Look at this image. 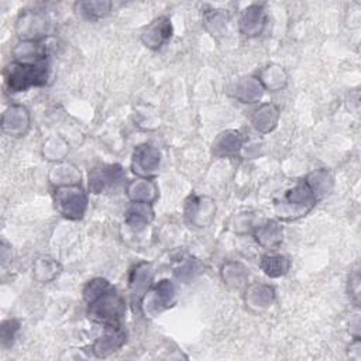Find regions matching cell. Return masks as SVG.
Returning <instances> with one entry per match:
<instances>
[{"label":"cell","mask_w":361,"mask_h":361,"mask_svg":"<svg viewBox=\"0 0 361 361\" xmlns=\"http://www.w3.org/2000/svg\"><path fill=\"white\" fill-rule=\"evenodd\" d=\"M83 299L87 303V316L90 320L109 326H121L126 314L124 298L116 288L103 278H94L83 288Z\"/></svg>","instance_id":"6da1fadb"},{"label":"cell","mask_w":361,"mask_h":361,"mask_svg":"<svg viewBox=\"0 0 361 361\" xmlns=\"http://www.w3.org/2000/svg\"><path fill=\"white\" fill-rule=\"evenodd\" d=\"M6 85L11 92H24L32 86H44L49 78V65L39 62H11L4 71Z\"/></svg>","instance_id":"7a4b0ae2"},{"label":"cell","mask_w":361,"mask_h":361,"mask_svg":"<svg viewBox=\"0 0 361 361\" xmlns=\"http://www.w3.org/2000/svg\"><path fill=\"white\" fill-rule=\"evenodd\" d=\"M316 193L306 180H302L285 193L282 202L275 203V210L278 217L292 220L306 214L316 204Z\"/></svg>","instance_id":"3957f363"},{"label":"cell","mask_w":361,"mask_h":361,"mask_svg":"<svg viewBox=\"0 0 361 361\" xmlns=\"http://www.w3.org/2000/svg\"><path fill=\"white\" fill-rule=\"evenodd\" d=\"M55 209L69 220H79L87 209V196L80 185L56 186L52 192Z\"/></svg>","instance_id":"277c9868"},{"label":"cell","mask_w":361,"mask_h":361,"mask_svg":"<svg viewBox=\"0 0 361 361\" xmlns=\"http://www.w3.org/2000/svg\"><path fill=\"white\" fill-rule=\"evenodd\" d=\"M175 285L169 279H162L151 290L145 293L140 303V307H142L145 314L155 316L164 312L165 309L171 307L175 302Z\"/></svg>","instance_id":"5b68a950"},{"label":"cell","mask_w":361,"mask_h":361,"mask_svg":"<svg viewBox=\"0 0 361 361\" xmlns=\"http://www.w3.org/2000/svg\"><path fill=\"white\" fill-rule=\"evenodd\" d=\"M124 178V171L118 164H103L89 172V190L102 193L117 186Z\"/></svg>","instance_id":"8992f818"},{"label":"cell","mask_w":361,"mask_h":361,"mask_svg":"<svg viewBox=\"0 0 361 361\" xmlns=\"http://www.w3.org/2000/svg\"><path fill=\"white\" fill-rule=\"evenodd\" d=\"M159 162V151L149 144H142L134 149L131 168L133 172L137 173L140 178H151L158 171Z\"/></svg>","instance_id":"52a82bcc"},{"label":"cell","mask_w":361,"mask_h":361,"mask_svg":"<svg viewBox=\"0 0 361 361\" xmlns=\"http://www.w3.org/2000/svg\"><path fill=\"white\" fill-rule=\"evenodd\" d=\"M48 20L38 11H25L17 21V32L23 41H39L47 37Z\"/></svg>","instance_id":"ba28073f"},{"label":"cell","mask_w":361,"mask_h":361,"mask_svg":"<svg viewBox=\"0 0 361 361\" xmlns=\"http://www.w3.org/2000/svg\"><path fill=\"white\" fill-rule=\"evenodd\" d=\"M171 35H172L171 20L168 17H159L144 28L141 34V39L145 44V47L151 49H158L171 39Z\"/></svg>","instance_id":"9c48e42d"},{"label":"cell","mask_w":361,"mask_h":361,"mask_svg":"<svg viewBox=\"0 0 361 361\" xmlns=\"http://www.w3.org/2000/svg\"><path fill=\"white\" fill-rule=\"evenodd\" d=\"M152 269L151 265L147 262H140L137 264L131 274H130V290H131V298L135 305L140 306L142 298L145 293L151 289V282H152Z\"/></svg>","instance_id":"30bf717a"},{"label":"cell","mask_w":361,"mask_h":361,"mask_svg":"<svg viewBox=\"0 0 361 361\" xmlns=\"http://www.w3.org/2000/svg\"><path fill=\"white\" fill-rule=\"evenodd\" d=\"M124 341L126 333L121 326H109L104 327V334L93 343L92 350L97 357H107L117 351L124 344Z\"/></svg>","instance_id":"8fae6325"},{"label":"cell","mask_w":361,"mask_h":361,"mask_svg":"<svg viewBox=\"0 0 361 361\" xmlns=\"http://www.w3.org/2000/svg\"><path fill=\"white\" fill-rule=\"evenodd\" d=\"M30 128V113L24 106H11L3 114V131L13 135L21 137Z\"/></svg>","instance_id":"7c38bea8"},{"label":"cell","mask_w":361,"mask_h":361,"mask_svg":"<svg viewBox=\"0 0 361 361\" xmlns=\"http://www.w3.org/2000/svg\"><path fill=\"white\" fill-rule=\"evenodd\" d=\"M267 24L265 10L259 4L248 6L240 18V31L245 37H258Z\"/></svg>","instance_id":"4fadbf2b"},{"label":"cell","mask_w":361,"mask_h":361,"mask_svg":"<svg viewBox=\"0 0 361 361\" xmlns=\"http://www.w3.org/2000/svg\"><path fill=\"white\" fill-rule=\"evenodd\" d=\"M127 196L131 199V202L152 204V202L158 197V188L151 178L134 179L127 186Z\"/></svg>","instance_id":"5bb4252c"},{"label":"cell","mask_w":361,"mask_h":361,"mask_svg":"<svg viewBox=\"0 0 361 361\" xmlns=\"http://www.w3.org/2000/svg\"><path fill=\"white\" fill-rule=\"evenodd\" d=\"M154 219V210L149 203L133 202L126 212V223L133 230L140 231L145 228Z\"/></svg>","instance_id":"9a60e30c"},{"label":"cell","mask_w":361,"mask_h":361,"mask_svg":"<svg viewBox=\"0 0 361 361\" xmlns=\"http://www.w3.org/2000/svg\"><path fill=\"white\" fill-rule=\"evenodd\" d=\"M283 237V228L279 223L274 220H267L264 224H259L254 231V238L264 248H274L281 244Z\"/></svg>","instance_id":"2e32d148"},{"label":"cell","mask_w":361,"mask_h":361,"mask_svg":"<svg viewBox=\"0 0 361 361\" xmlns=\"http://www.w3.org/2000/svg\"><path fill=\"white\" fill-rule=\"evenodd\" d=\"M243 147V137L238 131H224L221 133L213 144V151L219 157L235 155Z\"/></svg>","instance_id":"e0dca14e"},{"label":"cell","mask_w":361,"mask_h":361,"mask_svg":"<svg viewBox=\"0 0 361 361\" xmlns=\"http://www.w3.org/2000/svg\"><path fill=\"white\" fill-rule=\"evenodd\" d=\"M279 118V110L275 104H262L251 117L252 126L259 133H268L274 130Z\"/></svg>","instance_id":"ac0fdd59"},{"label":"cell","mask_w":361,"mask_h":361,"mask_svg":"<svg viewBox=\"0 0 361 361\" xmlns=\"http://www.w3.org/2000/svg\"><path fill=\"white\" fill-rule=\"evenodd\" d=\"M290 262L281 254H264L259 259V268L269 278H279L289 271Z\"/></svg>","instance_id":"d6986e66"},{"label":"cell","mask_w":361,"mask_h":361,"mask_svg":"<svg viewBox=\"0 0 361 361\" xmlns=\"http://www.w3.org/2000/svg\"><path fill=\"white\" fill-rule=\"evenodd\" d=\"M213 212H214V207H213L212 202L204 203V206H203V199H200V197H192V200L186 204V209H185V214H186V217L190 219V223L195 226H199V227L204 226L202 216H203V219L207 217L210 220L213 216Z\"/></svg>","instance_id":"ffe728a7"},{"label":"cell","mask_w":361,"mask_h":361,"mask_svg":"<svg viewBox=\"0 0 361 361\" xmlns=\"http://www.w3.org/2000/svg\"><path fill=\"white\" fill-rule=\"evenodd\" d=\"M76 6L80 14L87 20L104 18L111 10L110 1H82V3H78Z\"/></svg>","instance_id":"44dd1931"},{"label":"cell","mask_w":361,"mask_h":361,"mask_svg":"<svg viewBox=\"0 0 361 361\" xmlns=\"http://www.w3.org/2000/svg\"><path fill=\"white\" fill-rule=\"evenodd\" d=\"M262 94V85L259 82V79L255 78H245V80L240 82L237 86V93L235 96L244 102H254L257 99H259Z\"/></svg>","instance_id":"7402d4cb"},{"label":"cell","mask_w":361,"mask_h":361,"mask_svg":"<svg viewBox=\"0 0 361 361\" xmlns=\"http://www.w3.org/2000/svg\"><path fill=\"white\" fill-rule=\"evenodd\" d=\"M309 186L313 189V192L316 193L317 199L322 197L323 195L329 193V190L333 186V178L330 176V173L324 169H319L312 172L306 179H305Z\"/></svg>","instance_id":"603a6c76"},{"label":"cell","mask_w":361,"mask_h":361,"mask_svg":"<svg viewBox=\"0 0 361 361\" xmlns=\"http://www.w3.org/2000/svg\"><path fill=\"white\" fill-rule=\"evenodd\" d=\"M58 272H59V265L52 258L44 257V258H39L35 264L37 278L42 282H48L54 279L58 275Z\"/></svg>","instance_id":"cb8c5ba5"},{"label":"cell","mask_w":361,"mask_h":361,"mask_svg":"<svg viewBox=\"0 0 361 361\" xmlns=\"http://www.w3.org/2000/svg\"><path fill=\"white\" fill-rule=\"evenodd\" d=\"M272 80L267 85V87H271V90H276L279 87H283L285 83H286V75L283 72V69L281 66H275V65H271V66H267L262 73H261V82H265L268 79Z\"/></svg>","instance_id":"d4e9b609"},{"label":"cell","mask_w":361,"mask_h":361,"mask_svg":"<svg viewBox=\"0 0 361 361\" xmlns=\"http://www.w3.org/2000/svg\"><path fill=\"white\" fill-rule=\"evenodd\" d=\"M202 271V264L193 258V257H188L182 261V264L175 269V275L182 279V281H190L192 278H195L199 272Z\"/></svg>","instance_id":"484cf974"},{"label":"cell","mask_w":361,"mask_h":361,"mask_svg":"<svg viewBox=\"0 0 361 361\" xmlns=\"http://www.w3.org/2000/svg\"><path fill=\"white\" fill-rule=\"evenodd\" d=\"M18 330V322L17 320H7L1 324V343L7 344L11 343L16 333Z\"/></svg>","instance_id":"4316f807"},{"label":"cell","mask_w":361,"mask_h":361,"mask_svg":"<svg viewBox=\"0 0 361 361\" xmlns=\"http://www.w3.org/2000/svg\"><path fill=\"white\" fill-rule=\"evenodd\" d=\"M350 283V298H351V300L355 303V306H358L357 303H358V295H360V289H358V286H360V278H358V272L355 271L354 274H353V276H350V281H348Z\"/></svg>","instance_id":"83f0119b"}]
</instances>
